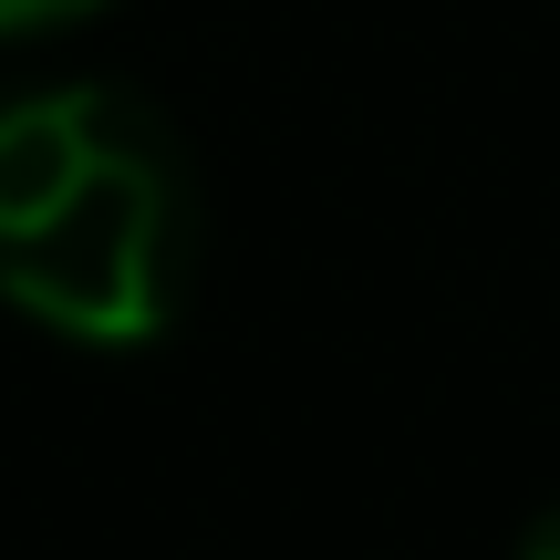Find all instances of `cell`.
Returning a JSON list of instances; mask_svg holds the SVG:
<instances>
[{"label": "cell", "mask_w": 560, "mask_h": 560, "mask_svg": "<svg viewBox=\"0 0 560 560\" xmlns=\"http://www.w3.org/2000/svg\"><path fill=\"white\" fill-rule=\"evenodd\" d=\"M83 11H104V0H0V42H21V32H62V21H83Z\"/></svg>", "instance_id": "2"}, {"label": "cell", "mask_w": 560, "mask_h": 560, "mask_svg": "<svg viewBox=\"0 0 560 560\" xmlns=\"http://www.w3.org/2000/svg\"><path fill=\"white\" fill-rule=\"evenodd\" d=\"M198 270V187L166 115L125 83L0 104V301L62 342H156Z\"/></svg>", "instance_id": "1"}, {"label": "cell", "mask_w": 560, "mask_h": 560, "mask_svg": "<svg viewBox=\"0 0 560 560\" xmlns=\"http://www.w3.org/2000/svg\"><path fill=\"white\" fill-rule=\"evenodd\" d=\"M520 560H560V509H540V520L520 529Z\"/></svg>", "instance_id": "3"}]
</instances>
